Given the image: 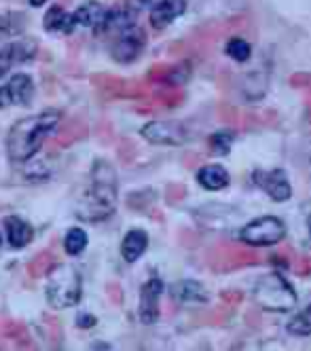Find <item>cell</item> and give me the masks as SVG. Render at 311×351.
I'll return each instance as SVG.
<instances>
[{
    "mask_svg": "<svg viewBox=\"0 0 311 351\" xmlns=\"http://www.w3.org/2000/svg\"><path fill=\"white\" fill-rule=\"evenodd\" d=\"M154 3H157V0H129V9L140 11V9H144L148 5H154Z\"/></svg>",
    "mask_w": 311,
    "mask_h": 351,
    "instance_id": "cell-25",
    "label": "cell"
},
{
    "mask_svg": "<svg viewBox=\"0 0 311 351\" xmlns=\"http://www.w3.org/2000/svg\"><path fill=\"white\" fill-rule=\"evenodd\" d=\"M187 0H157L150 9V26L154 30H165L185 13Z\"/></svg>",
    "mask_w": 311,
    "mask_h": 351,
    "instance_id": "cell-11",
    "label": "cell"
},
{
    "mask_svg": "<svg viewBox=\"0 0 311 351\" xmlns=\"http://www.w3.org/2000/svg\"><path fill=\"white\" fill-rule=\"evenodd\" d=\"M140 134L150 144H165V146H178L187 140L183 125L172 121H150L148 125H144Z\"/></svg>",
    "mask_w": 311,
    "mask_h": 351,
    "instance_id": "cell-8",
    "label": "cell"
},
{
    "mask_svg": "<svg viewBox=\"0 0 311 351\" xmlns=\"http://www.w3.org/2000/svg\"><path fill=\"white\" fill-rule=\"evenodd\" d=\"M9 95H7V87H0V108H5L9 106Z\"/></svg>",
    "mask_w": 311,
    "mask_h": 351,
    "instance_id": "cell-26",
    "label": "cell"
},
{
    "mask_svg": "<svg viewBox=\"0 0 311 351\" xmlns=\"http://www.w3.org/2000/svg\"><path fill=\"white\" fill-rule=\"evenodd\" d=\"M76 326H79V328H93L95 317L89 315V313H79V315H76Z\"/></svg>",
    "mask_w": 311,
    "mask_h": 351,
    "instance_id": "cell-24",
    "label": "cell"
},
{
    "mask_svg": "<svg viewBox=\"0 0 311 351\" xmlns=\"http://www.w3.org/2000/svg\"><path fill=\"white\" fill-rule=\"evenodd\" d=\"M28 3H30L32 7H43V5L47 3V0H28Z\"/></svg>",
    "mask_w": 311,
    "mask_h": 351,
    "instance_id": "cell-28",
    "label": "cell"
},
{
    "mask_svg": "<svg viewBox=\"0 0 311 351\" xmlns=\"http://www.w3.org/2000/svg\"><path fill=\"white\" fill-rule=\"evenodd\" d=\"M146 45V36L140 28L132 26V28H127L123 30L121 34H117L113 47H111V53L117 62L121 64H129V62H134L140 58L142 53V49Z\"/></svg>",
    "mask_w": 311,
    "mask_h": 351,
    "instance_id": "cell-7",
    "label": "cell"
},
{
    "mask_svg": "<svg viewBox=\"0 0 311 351\" xmlns=\"http://www.w3.org/2000/svg\"><path fill=\"white\" fill-rule=\"evenodd\" d=\"M104 15H106V9H104L100 3H87V5L79 7L72 13V19H74V26L97 30Z\"/></svg>",
    "mask_w": 311,
    "mask_h": 351,
    "instance_id": "cell-18",
    "label": "cell"
},
{
    "mask_svg": "<svg viewBox=\"0 0 311 351\" xmlns=\"http://www.w3.org/2000/svg\"><path fill=\"white\" fill-rule=\"evenodd\" d=\"M47 303L54 309H68L81 300L83 294V280L76 267L68 263H60L47 275Z\"/></svg>",
    "mask_w": 311,
    "mask_h": 351,
    "instance_id": "cell-3",
    "label": "cell"
},
{
    "mask_svg": "<svg viewBox=\"0 0 311 351\" xmlns=\"http://www.w3.org/2000/svg\"><path fill=\"white\" fill-rule=\"evenodd\" d=\"M15 17H17V13H9L5 17H0V38H3V36H13V34H17L23 28V23H13V26H11V21Z\"/></svg>",
    "mask_w": 311,
    "mask_h": 351,
    "instance_id": "cell-23",
    "label": "cell"
},
{
    "mask_svg": "<svg viewBox=\"0 0 311 351\" xmlns=\"http://www.w3.org/2000/svg\"><path fill=\"white\" fill-rule=\"evenodd\" d=\"M224 51L231 60H235V62H248L250 56H252V47L248 40L244 38H231L224 47Z\"/></svg>",
    "mask_w": 311,
    "mask_h": 351,
    "instance_id": "cell-21",
    "label": "cell"
},
{
    "mask_svg": "<svg viewBox=\"0 0 311 351\" xmlns=\"http://www.w3.org/2000/svg\"><path fill=\"white\" fill-rule=\"evenodd\" d=\"M305 153H307V165H309V173H311V136L307 138V144H305Z\"/></svg>",
    "mask_w": 311,
    "mask_h": 351,
    "instance_id": "cell-27",
    "label": "cell"
},
{
    "mask_svg": "<svg viewBox=\"0 0 311 351\" xmlns=\"http://www.w3.org/2000/svg\"><path fill=\"white\" fill-rule=\"evenodd\" d=\"M286 237V224L277 216H261L250 220L240 231V239L254 247H267L275 245Z\"/></svg>",
    "mask_w": 311,
    "mask_h": 351,
    "instance_id": "cell-5",
    "label": "cell"
},
{
    "mask_svg": "<svg viewBox=\"0 0 311 351\" xmlns=\"http://www.w3.org/2000/svg\"><path fill=\"white\" fill-rule=\"evenodd\" d=\"M286 330L292 337H311V303L286 324Z\"/></svg>",
    "mask_w": 311,
    "mask_h": 351,
    "instance_id": "cell-19",
    "label": "cell"
},
{
    "mask_svg": "<svg viewBox=\"0 0 311 351\" xmlns=\"http://www.w3.org/2000/svg\"><path fill=\"white\" fill-rule=\"evenodd\" d=\"M43 28L47 32H64L70 34L76 26H74V19L70 13H66L62 7H51L45 17H43Z\"/></svg>",
    "mask_w": 311,
    "mask_h": 351,
    "instance_id": "cell-17",
    "label": "cell"
},
{
    "mask_svg": "<svg viewBox=\"0 0 311 351\" xmlns=\"http://www.w3.org/2000/svg\"><path fill=\"white\" fill-rule=\"evenodd\" d=\"M87 247V233L79 227H74L66 233V239H64V250L70 254V256H79L83 250Z\"/></svg>",
    "mask_w": 311,
    "mask_h": 351,
    "instance_id": "cell-20",
    "label": "cell"
},
{
    "mask_svg": "<svg viewBox=\"0 0 311 351\" xmlns=\"http://www.w3.org/2000/svg\"><path fill=\"white\" fill-rule=\"evenodd\" d=\"M163 294V282L159 278H150L142 290H140V305H138V317L142 324L150 326L159 317V298Z\"/></svg>",
    "mask_w": 311,
    "mask_h": 351,
    "instance_id": "cell-10",
    "label": "cell"
},
{
    "mask_svg": "<svg viewBox=\"0 0 311 351\" xmlns=\"http://www.w3.org/2000/svg\"><path fill=\"white\" fill-rule=\"evenodd\" d=\"M197 182L205 191H222L229 186L231 178H229V171L222 165L212 163V165H205L197 171Z\"/></svg>",
    "mask_w": 311,
    "mask_h": 351,
    "instance_id": "cell-15",
    "label": "cell"
},
{
    "mask_svg": "<svg viewBox=\"0 0 311 351\" xmlns=\"http://www.w3.org/2000/svg\"><path fill=\"white\" fill-rule=\"evenodd\" d=\"M148 247V235L142 229H132L127 231L123 241H121V256L125 263H136L142 258V254Z\"/></svg>",
    "mask_w": 311,
    "mask_h": 351,
    "instance_id": "cell-13",
    "label": "cell"
},
{
    "mask_svg": "<svg viewBox=\"0 0 311 351\" xmlns=\"http://www.w3.org/2000/svg\"><path fill=\"white\" fill-rule=\"evenodd\" d=\"M307 227H309V235H311V216H309V222H307Z\"/></svg>",
    "mask_w": 311,
    "mask_h": 351,
    "instance_id": "cell-29",
    "label": "cell"
},
{
    "mask_svg": "<svg viewBox=\"0 0 311 351\" xmlns=\"http://www.w3.org/2000/svg\"><path fill=\"white\" fill-rule=\"evenodd\" d=\"M172 294L180 303H207V292L199 282L183 280L172 286Z\"/></svg>",
    "mask_w": 311,
    "mask_h": 351,
    "instance_id": "cell-16",
    "label": "cell"
},
{
    "mask_svg": "<svg viewBox=\"0 0 311 351\" xmlns=\"http://www.w3.org/2000/svg\"><path fill=\"white\" fill-rule=\"evenodd\" d=\"M62 114L60 110H43L38 114L17 121L7 136V155L13 163H28L45 140L56 132Z\"/></svg>",
    "mask_w": 311,
    "mask_h": 351,
    "instance_id": "cell-1",
    "label": "cell"
},
{
    "mask_svg": "<svg viewBox=\"0 0 311 351\" xmlns=\"http://www.w3.org/2000/svg\"><path fill=\"white\" fill-rule=\"evenodd\" d=\"M252 182L265 191L273 202H288L292 197V186H290V180L284 169H256L252 173Z\"/></svg>",
    "mask_w": 311,
    "mask_h": 351,
    "instance_id": "cell-6",
    "label": "cell"
},
{
    "mask_svg": "<svg viewBox=\"0 0 311 351\" xmlns=\"http://www.w3.org/2000/svg\"><path fill=\"white\" fill-rule=\"evenodd\" d=\"M36 49H38L36 43L30 38H19L15 43L5 45L0 49V79H3L13 66L30 62L36 56Z\"/></svg>",
    "mask_w": 311,
    "mask_h": 351,
    "instance_id": "cell-9",
    "label": "cell"
},
{
    "mask_svg": "<svg viewBox=\"0 0 311 351\" xmlns=\"http://www.w3.org/2000/svg\"><path fill=\"white\" fill-rule=\"evenodd\" d=\"M252 296H254V300L265 311L281 313V311H290V309L297 307V292H295V288L277 271L263 275V278L254 284Z\"/></svg>",
    "mask_w": 311,
    "mask_h": 351,
    "instance_id": "cell-4",
    "label": "cell"
},
{
    "mask_svg": "<svg viewBox=\"0 0 311 351\" xmlns=\"http://www.w3.org/2000/svg\"><path fill=\"white\" fill-rule=\"evenodd\" d=\"M5 87H7L9 102L17 104V106H25L34 95V83H32V79L28 77V74H23V72L13 74Z\"/></svg>",
    "mask_w": 311,
    "mask_h": 351,
    "instance_id": "cell-12",
    "label": "cell"
},
{
    "mask_svg": "<svg viewBox=\"0 0 311 351\" xmlns=\"http://www.w3.org/2000/svg\"><path fill=\"white\" fill-rule=\"evenodd\" d=\"M0 243H3V235H0Z\"/></svg>",
    "mask_w": 311,
    "mask_h": 351,
    "instance_id": "cell-30",
    "label": "cell"
},
{
    "mask_svg": "<svg viewBox=\"0 0 311 351\" xmlns=\"http://www.w3.org/2000/svg\"><path fill=\"white\" fill-rule=\"evenodd\" d=\"M5 231H7V239L13 247H25L34 237L32 224L25 222L19 216H9L5 220Z\"/></svg>",
    "mask_w": 311,
    "mask_h": 351,
    "instance_id": "cell-14",
    "label": "cell"
},
{
    "mask_svg": "<svg viewBox=\"0 0 311 351\" xmlns=\"http://www.w3.org/2000/svg\"><path fill=\"white\" fill-rule=\"evenodd\" d=\"M117 210V176L111 163L97 161L91 169V182L76 206V216L87 222H102Z\"/></svg>",
    "mask_w": 311,
    "mask_h": 351,
    "instance_id": "cell-2",
    "label": "cell"
},
{
    "mask_svg": "<svg viewBox=\"0 0 311 351\" xmlns=\"http://www.w3.org/2000/svg\"><path fill=\"white\" fill-rule=\"evenodd\" d=\"M231 144H233V132H216L212 136V146H214V150H218L220 155L229 153Z\"/></svg>",
    "mask_w": 311,
    "mask_h": 351,
    "instance_id": "cell-22",
    "label": "cell"
}]
</instances>
